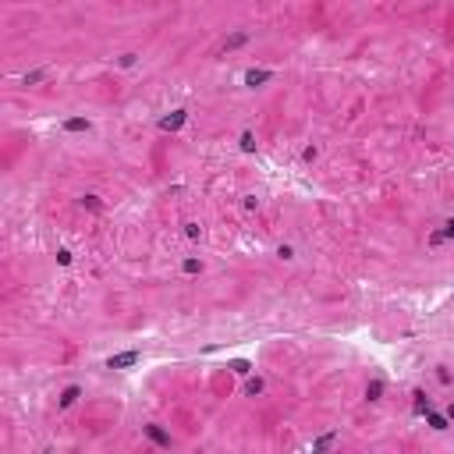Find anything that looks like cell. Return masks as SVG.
Masks as SVG:
<instances>
[{"label": "cell", "instance_id": "ba28073f", "mask_svg": "<svg viewBox=\"0 0 454 454\" xmlns=\"http://www.w3.org/2000/svg\"><path fill=\"white\" fill-rule=\"evenodd\" d=\"M75 401H78V387H68V390L61 394V408H71Z\"/></svg>", "mask_w": 454, "mask_h": 454}, {"label": "cell", "instance_id": "ffe728a7", "mask_svg": "<svg viewBox=\"0 0 454 454\" xmlns=\"http://www.w3.org/2000/svg\"><path fill=\"white\" fill-rule=\"evenodd\" d=\"M43 454H54V451H43Z\"/></svg>", "mask_w": 454, "mask_h": 454}, {"label": "cell", "instance_id": "8992f818", "mask_svg": "<svg viewBox=\"0 0 454 454\" xmlns=\"http://www.w3.org/2000/svg\"><path fill=\"white\" fill-rule=\"evenodd\" d=\"M270 71H248V75H245V85H252V89H256V85H263V82H270Z\"/></svg>", "mask_w": 454, "mask_h": 454}, {"label": "cell", "instance_id": "2e32d148", "mask_svg": "<svg viewBox=\"0 0 454 454\" xmlns=\"http://www.w3.org/2000/svg\"><path fill=\"white\" fill-rule=\"evenodd\" d=\"M57 259H61V266H68V263H71V252H68V248H61V252H57Z\"/></svg>", "mask_w": 454, "mask_h": 454}, {"label": "cell", "instance_id": "e0dca14e", "mask_svg": "<svg viewBox=\"0 0 454 454\" xmlns=\"http://www.w3.org/2000/svg\"><path fill=\"white\" fill-rule=\"evenodd\" d=\"M46 75V71H29V75H25V82H29V85H32V82H39V78Z\"/></svg>", "mask_w": 454, "mask_h": 454}, {"label": "cell", "instance_id": "277c9868", "mask_svg": "<svg viewBox=\"0 0 454 454\" xmlns=\"http://www.w3.org/2000/svg\"><path fill=\"white\" fill-rule=\"evenodd\" d=\"M146 437H153V440H156L160 447H170V437H167V433H163L160 426H146Z\"/></svg>", "mask_w": 454, "mask_h": 454}, {"label": "cell", "instance_id": "5bb4252c", "mask_svg": "<svg viewBox=\"0 0 454 454\" xmlns=\"http://www.w3.org/2000/svg\"><path fill=\"white\" fill-rule=\"evenodd\" d=\"M199 270H203L199 259H185V273H199Z\"/></svg>", "mask_w": 454, "mask_h": 454}, {"label": "cell", "instance_id": "30bf717a", "mask_svg": "<svg viewBox=\"0 0 454 454\" xmlns=\"http://www.w3.org/2000/svg\"><path fill=\"white\" fill-rule=\"evenodd\" d=\"M231 369H234L238 376H248V373H252V366H248L245 359H238V362H231Z\"/></svg>", "mask_w": 454, "mask_h": 454}, {"label": "cell", "instance_id": "5b68a950", "mask_svg": "<svg viewBox=\"0 0 454 454\" xmlns=\"http://www.w3.org/2000/svg\"><path fill=\"white\" fill-rule=\"evenodd\" d=\"M334 440H337V433H323V437L312 444V454H326V447H330Z\"/></svg>", "mask_w": 454, "mask_h": 454}, {"label": "cell", "instance_id": "3957f363", "mask_svg": "<svg viewBox=\"0 0 454 454\" xmlns=\"http://www.w3.org/2000/svg\"><path fill=\"white\" fill-rule=\"evenodd\" d=\"M248 43V32H231L224 39V50H238V46H245Z\"/></svg>", "mask_w": 454, "mask_h": 454}, {"label": "cell", "instance_id": "d6986e66", "mask_svg": "<svg viewBox=\"0 0 454 454\" xmlns=\"http://www.w3.org/2000/svg\"><path fill=\"white\" fill-rule=\"evenodd\" d=\"M447 415H451V419H454V405H451V408H447Z\"/></svg>", "mask_w": 454, "mask_h": 454}, {"label": "cell", "instance_id": "7a4b0ae2", "mask_svg": "<svg viewBox=\"0 0 454 454\" xmlns=\"http://www.w3.org/2000/svg\"><path fill=\"white\" fill-rule=\"evenodd\" d=\"M185 121H188V114H185V110H174L170 117H160V128H163V132H178Z\"/></svg>", "mask_w": 454, "mask_h": 454}, {"label": "cell", "instance_id": "9a60e30c", "mask_svg": "<svg viewBox=\"0 0 454 454\" xmlns=\"http://www.w3.org/2000/svg\"><path fill=\"white\" fill-rule=\"evenodd\" d=\"M82 203H85V206H89V210H103V206H99V199H96V195H85V199H82Z\"/></svg>", "mask_w": 454, "mask_h": 454}, {"label": "cell", "instance_id": "7c38bea8", "mask_svg": "<svg viewBox=\"0 0 454 454\" xmlns=\"http://www.w3.org/2000/svg\"><path fill=\"white\" fill-rule=\"evenodd\" d=\"M259 390H263V380H259V376H256V380H248V383H245V394H252V397H256Z\"/></svg>", "mask_w": 454, "mask_h": 454}, {"label": "cell", "instance_id": "6da1fadb", "mask_svg": "<svg viewBox=\"0 0 454 454\" xmlns=\"http://www.w3.org/2000/svg\"><path fill=\"white\" fill-rule=\"evenodd\" d=\"M139 359H142V351H121V355L107 359V369H132V366H139Z\"/></svg>", "mask_w": 454, "mask_h": 454}, {"label": "cell", "instance_id": "52a82bcc", "mask_svg": "<svg viewBox=\"0 0 454 454\" xmlns=\"http://www.w3.org/2000/svg\"><path fill=\"white\" fill-rule=\"evenodd\" d=\"M64 132H89V121L85 117H68L64 121Z\"/></svg>", "mask_w": 454, "mask_h": 454}, {"label": "cell", "instance_id": "ac0fdd59", "mask_svg": "<svg viewBox=\"0 0 454 454\" xmlns=\"http://www.w3.org/2000/svg\"><path fill=\"white\" fill-rule=\"evenodd\" d=\"M444 238H454V220H447V224H444Z\"/></svg>", "mask_w": 454, "mask_h": 454}, {"label": "cell", "instance_id": "8fae6325", "mask_svg": "<svg viewBox=\"0 0 454 454\" xmlns=\"http://www.w3.org/2000/svg\"><path fill=\"white\" fill-rule=\"evenodd\" d=\"M426 419H430V426H433V430H447L444 415H437V412H426Z\"/></svg>", "mask_w": 454, "mask_h": 454}, {"label": "cell", "instance_id": "9c48e42d", "mask_svg": "<svg viewBox=\"0 0 454 454\" xmlns=\"http://www.w3.org/2000/svg\"><path fill=\"white\" fill-rule=\"evenodd\" d=\"M380 394H383V383H380V380H373V383L366 387V397H369V401H380Z\"/></svg>", "mask_w": 454, "mask_h": 454}, {"label": "cell", "instance_id": "4fadbf2b", "mask_svg": "<svg viewBox=\"0 0 454 454\" xmlns=\"http://www.w3.org/2000/svg\"><path fill=\"white\" fill-rule=\"evenodd\" d=\"M241 149H245V153L256 149V139H252V132H245V135H241Z\"/></svg>", "mask_w": 454, "mask_h": 454}]
</instances>
